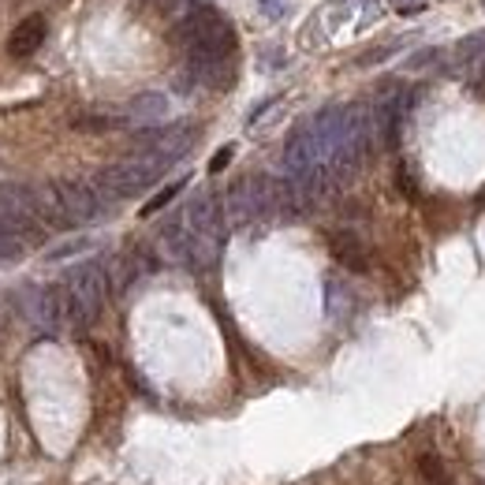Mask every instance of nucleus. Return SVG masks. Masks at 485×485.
Here are the masks:
<instances>
[{
	"label": "nucleus",
	"instance_id": "obj_1",
	"mask_svg": "<svg viewBox=\"0 0 485 485\" xmlns=\"http://www.w3.org/2000/svg\"><path fill=\"white\" fill-rule=\"evenodd\" d=\"M172 41L187 49V60L194 64H228L236 53V31L213 8H191L175 19Z\"/></svg>",
	"mask_w": 485,
	"mask_h": 485
},
{
	"label": "nucleus",
	"instance_id": "obj_2",
	"mask_svg": "<svg viewBox=\"0 0 485 485\" xmlns=\"http://www.w3.org/2000/svg\"><path fill=\"white\" fill-rule=\"evenodd\" d=\"M184 228H187V265L194 269H210L220 258L224 247V206L213 191H198L187 210H184Z\"/></svg>",
	"mask_w": 485,
	"mask_h": 485
},
{
	"label": "nucleus",
	"instance_id": "obj_3",
	"mask_svg": "<svg viewBox=\"0 0 485 485\" xmlns=\"http://www.w3.org/2000/svg\"><path fill=\"white\" fill-rule=\"evenodd\" d=\"M38 206H41V220L45 224H57V228H79L90 224L105 198L97 194L94 184L86 180H49L45 187H38Z\"/></svg>",
	"mask_w": 485,
	"mask_h": 485
},
{
	"label": "nucleus",
	"instance_id": "obj_4",
	"mask_svg": "<svg viewBox=\"0 0 485 485\" xmlns=\"http://www.w3.org/2000/svg\"><path fill=\"white\" fill-rule=\"evenodd\" d=\"M60 295H64V321L71 328H90L101 318V310H105V299H109L105 269H101L97 262L75 265L64 276Z\"/></svg>",
	"mask_w": 485,
	"mask_h": 485
},
{
	"label": "nucleus",
	"instance_id": "obj_5",
	"mask_svg": "<svg viewBox=\"0 0 485 485\" xmlns=\"http://www.w3.org/2000/svg\"><path fill=\"white\" fill-rule=\"evenodd\" d=\"M273 213H280V180H273L265 172L243 175L224 194V220L232 228H247Z\"/></svg>",
	"mask_w": 485,
	"mask_h": 485
},
{
	"label": "nucleus",
	"instance_id": "obj_6",
	"mask_svg": "<svg viewBox=\"0 0 485 485\" xmlns=\"http://www.w3.org/2000/svg\"><path fill=\"white\" fill-rule=\"evenodd\" d=\"M168 161L161 157H153V153H131V157H123L109 168H101L94 175V187L97 194L105 198V202H116V198H131V194H142L146 187H153L165 175Z\"/></svg>",
	"mask_w": 485,
	"mask_h": 485
},
{
	"label": "nucleus",
	"instance_id": "obj_7",
	"mask_svg": "<svg viewBox=\"0 0 485 485\" xmlns=\"http://www.w3.org/2000/svg\"><path fill=\"white\" fill-rule=\"evenodd\" d=\"M0 220H8L22 239H27L31 232H38L41 228L38 191L22 187V184H0Z\"/></svg>",
	"mask_w": 485,
	"mask_h": 485
},
{
	"label": "nucleus",
	"instance_id": "obj_8",
	"mask_svg": "<svg viewBox=\"0 0 485 485\" xmlns=\"http://www.w3.org/2000/svg\"><path fill=\"white\" fill-rule=\"evenodd\" d=\"M318 168H321V149L310 120H302L284 142V180H306Z\"/></svg>",
	"mask_w": 485,
	"mask_h": 485
},
{
	"label": "nucleus",
	"instance_id": "obj_9",
	"mask_svg": "<svg viewBox=\"0 0 485 485\" xmlns=\"http://www.w3.org/2000/svg\"><path fill=\"white\" fill-rule=\"evenodd\" d=\"M194 127L191 123H172V127H161V131H142L135 139V146L142 153H153V157H161V161H180L184 153L194 146Z\"/></svg>",
	"mask_w": 485,
	"mask_h": 485
},
{
	"label": "nucleus",
	"instance_id": "obj_10",
	"mask_svg": "<svg viewBox=\"0 0 485 485\" xmlns=\"http://www.w3.org/2000/svg\"><path fill=\"white\" fill-rule=\"evenodd\" d=\"M373 112V131H377V146L381 149H396L403 139V120H407V94L403 90H389L385 97L370 109Z\"/></svg>",
	"mask_w": 485,
	"mask_h": 485
},
{
	"label": "nucleus",
	"instance_id": "obj_11",
	"mask_svg": "<svg viewBox=\"0 0 485 485\" xmlns=\"http://www.w3.org/2000/svg\"><path fill=\"white\" fill-rule=\"evenodd\" d=\"M22 310H27V318L45 328V333H57V328H64V295H60V284L57 288H27V295H22Z\"/></svg>",
	"mask_w": 485,
	"mask_h": 485
},
{
	"label": "nucleus",
	"instance_id": "obj_12",
	"mask_svg": "<svg viewBox=\"0 0 485 485\" xmlns=\"http://www.w3.org/2000/svg\"><path fill=\"white\" fill-rule=\"evenodd\" d=\"M45 34H49L45 15H27V19H19L15 27H12V34H8V57H15V60L34 57L38 49H41V41H45Z\"/></svg>",
	"mask_w": 485,
	"mask_h": 485
},
{
	"label": "nucleus",
	"instance_id": "obj_13",
	"mask_svg": "<svg viewBox=\"0 0 485 485\" xmlns=\"http://www.w3.org/2000/svg\"><path fill=\"white\" fill-rule=\"evenodd\" d=\"M328 250H333V258H337L344 269H351V273H366V269H370V250H366V243L355 236V232H347V228H340V232L328 236Z\"/></svg>",
	"mask_w": 485,
	"mask_h": 485
},
{
	"label": "nucleus",
	"instance_id": "obj_14",
	"mask_svg": "<svg viewBox=\"0 0 485 485\" xmlns=\"http://www.w3.org/2000/svg\"><path fill=\"white\" fill-rule=\"evenodd\" d=\"M120 116H123V123H161L168 116V97L165 94H139L127 101V109Z\"/></svg>",
	"mask_w": 485,
	"mask_h": 485
},
{
	"label": "nucleus",
	"instance_id": "obj_15",
	"mask_svg": "<svg viewBox=\"0 0 485 485\" xmlns=\"http://www.w3.org/2000/svg\"><path fill=\"white\" fill-rule=\"evenodd\" d=\"M105 280H109V292H112V295H123V292L139 280V262H135V254H116V258H109Z\"/></svg>",
	"mask_w": 485,
	"mask_h": 485
},
{
	"label": "nucleus",
	"instance_id": "obj_16",
	"mask_svg": "<svg viewBox=\"0 0 485 485\" xmlns=\"http://www.w3.org/2000/svg\"><path fill=\"white\" fill-rule=\"evenodd\" d=\"M71 127L75 131H112V127H123V116L116 112H79V116H71Z\"/></svg>",
	"mask_w": 485,
	"mask_h": 485
},
{
	"label": "nucleus",
	"instance_id": "obj_17",
	"mask_svg": "<svg viewBox=\"0 0 485 485\" xmlns=\"http://www.w3.org/2000/svg\"><path fill=\"white\" fill-rule=\"evenodd\" d=\"M418 474H422L426 485H455L452 474H448V467H445L433 452H422V455H418Z\"/></svg>",
	"mask_w": 485,
	"mask_h": 485
},
{
	"label": "nucleus",
	"instance_id": "obj_18",
	"mask_svg": "<svg viewBox=\"0 0 485 485\" xmlns=\"http://www.w3.org/2000/svg\"><path fill=\"white\" fill-rule=\"evenodd\" d=\"M22 247H27V239H22L15 228L8 220H0V262H8V258H19Z\"/></svg>",
	"mask_w": 485,
	"mask_h": 485
},
{
	"label": "nucleus",
	"instance_id": "obj_19",
	"mask_svg": "<svg viewBox=\"0 0 485 485\" xmlns=\"http://www.w3.org/2000/svg\"><path fill=\"white\" fill-rule=\"evenodd\" d=\"M187 187V180H175V184H168L165 191H157V194H153L149 202H146V206H142V217H153V213H161L165 206H168V202L175 198V194H180Z\"/></svg>",
	"mask_w": 485,
	"mask_h": 485
},
{
	"label": "nucleus",
	"instance_id": "obj_20",
	"mask_svg": "<svg viewBox=\"0 0 485 485\" xmlns=\"http://www.w3.org/2000/svg\"><path fill=\"white\" fill-rule=\"evenodd\" d=\"M86 247H90V239H71V243H60V247L49 250V262H64V258H71V254H79V250H86Z\"/></svg>",
	"mask_w": 485,
	"mask_h": 485
},
{
	"label": "nucleus",
	"instance_id": "obj_21",
	"mask_svg": "<svg viewBox=\"0 0 485 485\" xmlns=\"http://www.w3.org/2000/svg\"><path fill=\"white\" fill-rule=\"evenodd\" d=\"M149 8H157V12H168V15H184L191 12V0H146Z\"/></svg>",
	"mask_w": 485,
	"mask_h": 485
},
{
	"label": "nucleus",
	"instance_id": "obj_22",
	"mask_svg": "<svg viewBox=\"0 0 485 485\" xmlns=\"http://www.w3.org/2000/svg\"><path fill=\"white\" fill-rule=\"evenodd\" d=\"M441 53H437V49H422V53H415L411 60H407V71H422V67H429L433 60H437Z\"/></svg>",
	"mask_w": 485,
	"mask_h": 485
},
{
	"label": "nucleus",
	"instance_id": "obj_23",
	"mask_svg": "<svg viewBox=\"0 0 485 485\" xmlns=\"http://www.w3.org/2000/svg\"><path fill=\"white\" fill-rule=\"evenodd\" d=\"M232 153H236V146H224V149H217V153H213V161H210V172L228 168V161H232Z\"/></svg>",
	"mask_w": 485,
	"mask_h": 485
},
{
	"label": "nucleus",
	"instance_id": "obj_24",
	"mask_svg": "<svg viewBox=\"0 0 485 485\" xmlns=\"http://www.w3.org/2000/svg\"><path fill=\"white\" fill-rule=\"evenodd\" d=\"M262 12H265V19H280L284 15V0H262Z\"/></svg>",
	"mask_w": 485,
	"mask_h": 485
},
{
	"label": "nucleus",
	"instance_id": "obj_25",
	"mask_svg": "<svg viewBox=\"0 0 485 485\" xmlns=\"http://www.w3.org/2000/svg\"><path fill=\"white\" fill-rule=\"evenodd\" d=\"M385 57H392V45H385V49H373V53H366L359 64L366 67V64H377V60H385Z\"/></svg>",
	"mask_w": 485,
	"mask_h": 485
},
{
	"label": "nucleus",
	"instance_id": "obj_26",
	"mask_svg": "<svg viewBox=\"0 0 485 485\" xmlns=\"http://www.w3.org/2000/svg\"><path fill=\"white\" fill-rule=\"evenodd\" d=\"M481 8H485V0H481Z\"/></svg>",
	"mask_w": 485,
	"mask_h": 485
}]
</instances>
